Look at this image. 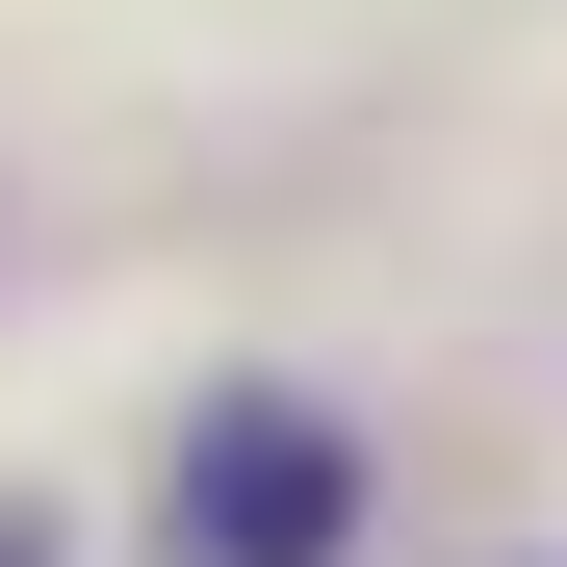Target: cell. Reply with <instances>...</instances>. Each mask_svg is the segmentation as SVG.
Wrapping results in <instances>:
<instances>
[{"label": "cell", "mask_w": 567, "mask_h": 567, "mask_svg": "<svg viewBox=\"0 0 567 567\" xmlns=\"http://www.w3.org/2000/svg\"><path fill=\"white\" fill-rule=\"evenodd\" d=\"M336 516H361L336 413H207V439H181V542H207V567H336Z\"/></svg>", "instance_id": "obj_1"}, {"label": "cell", "mask_w": 567, "mask_h": 567, "mask_svg": "<svg viewBox=\"0 0 567 567\" xmlns=\"http://www.w3.org/2000/svg\"><path fill=\"white\" fill-rule=\"evenodd\" d=\"M0 567H52V542H27V516H0Z\"/></svg>", "instance_id": "obj_2"}]
</instances>
